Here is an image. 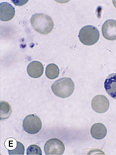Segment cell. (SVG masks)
I'll return each instance as SVG.
<instances>
[{
	"mask_svg": "<svg viewBox=\"0 0 116 155\" xmlns=\"http://www.w3.org/2000/svg\"><path fill=\"white\" fill-rule=\"evenodd\" d=\"M104 87L107 94L116 99V73L108 75L104 82Z\"/></svg>",
	"mask_w": 116,
	"mask_h": 155,
	"instance_id": "8fae6325",
	"label": "cell"
},
{
	"mask_svg": "<svg viewBox=\"0 0 116 155\" xmlns=\"http://www.w3.org/2000/svg\"><path fill=\"white\" fill-rule=\"evenodd\" d=\"M23 129L30 134H35L40 132L42 129V121L37 116L30 114L23 120Z\"/></svg>",
	"mask_w": 116,
	"mask_h": 155,
	"instance_id": "277c9868",
	"label": "cell"
},
{
	"mask_svg": "<svg viewBox=\"0 0 116 155\" xmlns=\"http://www.w3.org/2000/svg\"><path fill=\"white\" fill-rule=\"evenodd\" d=\"M1 107H0V119L1 120H5L8 119L9 116H11V108L9 104H8L6 101H1Z\"/></svg>",
	"mask_w": 116,
	"mask_h": 155,
	"instance_id": "5bb4252c",
	"label": "cell"
},
{
	"mask_svg": "<svg viewBox=\"0 0 116 155\" xmlns=\"http://www.w3.org/2000/svg\"><path fill=\"white\" fill-rule=\"evenodd\" d=\"M78 38L80 41L85 45H93L99 40L100 32L95 27L87 25L81 29Z\"/></svg>",
	"mask_w": 116,
	"mask_h": 155,
	"instance_id": "3957f363",
	"label": "cell"
},
{
	"mask_svg": "<svg viewBox=\"0 0 116 155\" xmlns=\"http://www.w3.org/2000/svg\"><path fill=\"white\" fill-rule=\"evenodd\" d=\"M102 35L106 40L113 41L116 40V20L108 19L102 27Z\"/></svg>",
	"mask_w": 116,
	"mask_h": 155,
	"instance_id": "52a82bcc",
	"label": "cell"
},
{
	"mask_svg": "<svg viewBox=\"0 0 116 155\" xmlns=\"http://www.w3.org/2000/svg\"><path fill=\"white\" fill-rule=\"evenodd\" d=\"M51 89L55 96L65 98L72 94L75 90V83L69 78H62L52 85Z\"/></svg>",
	"mask_w": 116,
	"mask_h": 155,
	"instance_id": "7a4b0ae2",
	"label": "cell"
},
{
	"mask_svg": "<svg viewBox=\"0 0 116 155\" xmlns=\"http://www.w3.org/2000/svg\"><path fill=\"white\" fill-rule=\"evenodd\" d=\"M15 9L9 3L0 4V19L3 22H8L14 18Z\"/></svg>",
	"mask_w": 116,
	"mask_h": 155,
	"instance_id": "9c48e42d",
	"label": "cell"
},
{
	"mask_svg": "<svg viewBox=\"0 0 116 155\" xmlns=\"http://www.w3.org/2000/svg\"><path fill=\"white\" fill-rule=\"evenodd\" d=\"M45 74L49 79H55L59 76L60 69L57 65L54 63L49 64L46 68Z\"/></svg>",
	"mask_w": 116,
	"mask_h": 155,
	"instance_id": "4fadbf2b",
	"label": "cell"
},
{
	"mask_svg": "<svg viewBox=\"0 0 116 155\" xmlns=\"http://www.w3.org/2000/svg\"><path fill=\"white\" fill-rule=\"evenodd\" d=\"M91 106L94 111L98 114H103L109 109L110 102L107 97L102 95H98L92 98Z\"/></svg>",
	"mask_w": 116,
	"mask_h": 155,
	"instance_id": "8992f818",
	"label": "cell"
},
{
	"mask_svg": "<svg viewBox=\"0 0 116 155\" xmlns=\"http://www.w3.org/2000/svg\"><path fill=\"white\" fill-rule=\"evenodd\" d=\"M27 71L31 78H38L41 77L44 73L43 65L39 61H32L28 65Z\"/></svg>",
	"mask_w": 116,
	"mask_h": 155,
	"instance_id": "30bf717a",
	"label": "cell"
},
{
	"mask_svg": "<svg viewBox=\"0 0 116 155\" xmlns=\"http://www.w3.org/2000/svg\"><path fill=\"white\" fill-rule=\"evenodd\" d=\"M65 147L63 142L58 139H51L45 143L44 152L47 155H62L65 152Z\"/></svg>",
	"mask_w": 116,
	"mask_h": 155,
	"instance_id": "5b68a950",
	"label": "cell"
},
{
	"mask_svg": "<svg viewBox=\"0 0 116 155\" xmlns=\"http://www.w3.org/2000/svg\"><path fill=\"white\" fill-rule=\"evenodd\" d=\"M113 2L114 6H115V7H116V1H115V0H114V1H113Z\"/></svg>",
	"mask_w": 116,
	"mask_h": 155,
	"instance_id": "2e32d148",
	"label": "cell"
},
{
	"mask_svg": "<svg viewBox=\"0 0 116 155\" xmlns=\"http://www.w3.org/2000/svg\"><path fill=\"white\" fill-rule=\"evenodd\" d=\"M90 134L95 139H102L107 134V129L105 126L101 123L94 124L90 129Z\"/></svg>",
	"mask_w": 116,
	"mask_h": 155,
	"instance_id": "7c38bea8",
	"label": "cell"
},
{
	"mask_svg": "<svg viewBox=\"0 0 116 155\" xmlns=\"http://www.w3.org/2000/svg\"><path fill=\"white\" fill-rule=\"evenodd\" d=\"M27 155H42V150L40 147L35 144H32L27 150Z\"/></svg>",
	"mask_w": 116,
	"mask_h": 155,
	"instance_id": "9a60e30c",
	"label": "cell"
},
{
	"mask_svg": "<svg viewBox=\"0 0 116 155\" xmlns=\"http://www.w3.org/2000/svg\"><path fill=\"white\" fill-rule=\"evenodd\" d=\"M6 149L8 150L9 154L22 155L24 154V147L22 143L15 140L13 138L7 139L5 141Z\"/></svg>",
	"mask_w": 116,
	"mask_h": 155,
	"instance_id": "ba28073f",
	"label": "cell"
},
{
	"mask_svg": "<svg viewBox=\"0 0 116 155\" xmlns=\"http://www.w3.org/2000/svg\"><path fill=\"white\" fill-rule=\"evenodd\" d=\"M30 22L34 30L42 35L50 33L54 28V22L51 17L42 13L32 15Z\"/></svg>",
	"mask_w": 116,
	"mask_h": 155,
	"instance_id": "6da1fadb",
	"label": "cell"
}]
</instances>
